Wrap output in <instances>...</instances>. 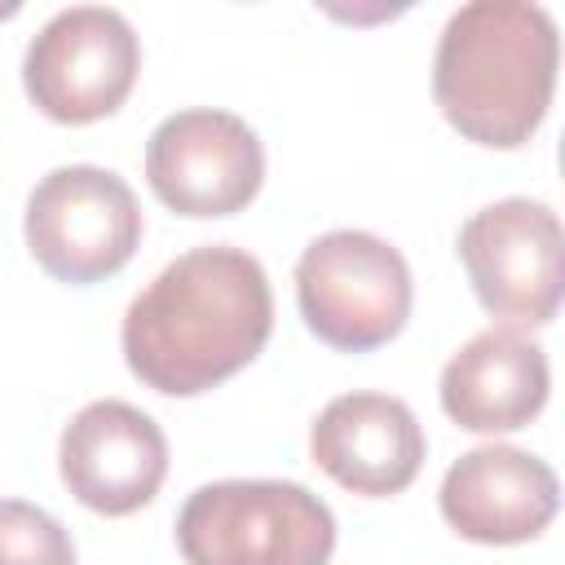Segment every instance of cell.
Returning a JSON list of instances; mask_svg holds the SVG:
<instances>
[{"instance_id": "8fae6325", "label": "cell", "mask_w": 565, "mask_h": 565, "mask_svg": "<svg viewBox=\"0 0 565 565\" xmlns=\"http://www.w3.org/2000/svg\"><path fill=\"white\" fill-rule=\"evenodd\" d=\"M313 463L344 490L384 499L402 494L424 463V428L402 397L340 393L309 428Z\"/></svg>"}, {"instance_id": "9c48e42d", "label": "cell", "mask_w": 565, "mask_h": 565, "mask_svg": "<svg viewBox=\"0 0 565 565\" xmlns=\"http://www.w3.org/2000/svg\"><path fill=\"white\" fill-rule=\"evenodd\" d=\"M57 468L84 508L128 516L159 494L168 477V437L141 406L102 397L62 428Z\"/></svg>"}, {"instance_id": "5b68a950", "label": "cell", "mask_w": 565, "mask_h": 565, "mask_svg": "<svg viewBox=\"0 0 565 565\" xmlns=\"http://www.w3.org/2000/svg\"><path fill=\"white\" fill-rule=\"evenodd\" d=\"M35 265L71 287L119 274L141 243V207L132 185L97 163H66L40 177L22 216Z\"/></svg>"}, {"instance_id": "8992f818", "label": "cell", "mask_w": 565, "mask_h": 565, "mask_svg": "<svg viewBox=\"0 0 565 565\" xmlns=\"http://www.w3.org/2000/svg\"><path fill=\"white\" fill-rule=\"evenodd\" d=\"M141 71V40L119 9L71 4L26 44L22 88L53 124H97L115 115Z\"/></svg>"}, {"instance_id": "7a4b0ae2", "label": "cell", "mask_w": 565, "mask_h": 565, "mask_svg": "<svg viewBox=\"0 0 565 565\" xmlns=\"http://www.w3.org/2000/svg\"><path fill=\"white\" fill-rule=\"evenodd\" d=\"M561 35L543 4L472 0L459 4L433 53V102L446 124L490 150L525 146L556 88Z\"/></svg>"}, {"instance_id": "ba28073f", "label": "cell", "mask_w": 565, "mask_h": 565, "mask_svg": "<svg viewBox=\"0 0 565 565\" xmlns=\"http://www.w3.org/2000/svg\"><path fill=\"white\" fill-rule=\"evenodd\" d=\"M146 181L177 216H234L260 194L265 146L247 119L216 106H190L150 132Z\"/></svg>"}, {"instance_id": "6da1fadb", "label": "cell", "mask_w": 565, "mask_h": 565, "mask_svg": "<svg viewBox=\"0 0 565 565\" xmlns=\"http://www.w3.org/2000/svg\"><path fill=\"white\" fill-rule=\"evenodd\" d=\"M274 331L265 265L230 243H207L163 265L132 296L119 344L128 371L163 397H199L238 375Z\"/></svg>"}, {"instance_id": "52a82bcc", "label": "cell", "mask_w": 565, "mask_h": 565, "mask_svg": "<svg viewBox=\"0 0 565 565\" xmlns=\"http://www.w3.org/2000/svg\"><path fill=\"white\" fill-rule=\"evenodd\" d=\"M459 260L490 318L512 331L547 327L561 309V221L547 203L499 199L459 230Z\"/></svg>"}, {"instance_id": "30bf717a", "label": "cell", "mask_w": 565, "mask_h": 565, "mask_svg": "<svg viewBox=\"0 0 565 565\" xmlns=\"http://www.w3.org/2000/svg\"><path fill=\"white\" fill-rule=\"evenodd\" d=\"M437 508L459 539L512 547L547 530L561 508V481L539 455L490 441L446 468Z\"/></svg>"}, {"instance_id": "277c9868", "label": "cell", "mask_w": 565, "mask_h": 565, "mask_svg": "<svg viewBox=\"0 0 565 565\" xmlns=\"http://www.w3.org/2000/svg\"><path fill=\"white\" fill-rule=\"evenodd\" d=\"M406 256L366 230H331L296 260V305L305 327L340 349L366 353L388 344L411 318Z\"/></svg>"}, {"instance_id": "3957f363", "label": "cell", "mask_w": 565, "mask_h": 565, "mask_svg": "<svg viewBox=\"0 0 565 565\" xmlns=\"http://www.w3.org/2000/svg\"><path fill=\"white\" fill-rule=\"evenodd\" d=\"M177 547L185 565H327L335 516L300 481L234 477L181 503Z\"/></svg>"}, {"instance_id": "4fadbf2b", "label": "cell", "mask_w": 565, "mask_h": 565, "mask_svg": "<svg viewBox=\"0 0 565 565\" xmlns=\"http://www.w3.org/2000/svg\"><path fill=\"white\" fill-rule=\"evenodd\" d=\"M0 565H75V543L44 508L0 499Z\"/></svg>"}, {"instance_id": "7c38bea8", "label": "cell", "mask_w": 565, "mask_h": 565, "mask_svg": "<svg viewBox=\"0 0 565 565\" xmlns=\"http://www.w3.org/2000/svg\"><path fill=\"white\" fill-rule=\"evenodd\" d=\"M547 353L512 327L477 331L441 366V411L468 433H516L547 406Z\"/></svg>"}]
</instances>
